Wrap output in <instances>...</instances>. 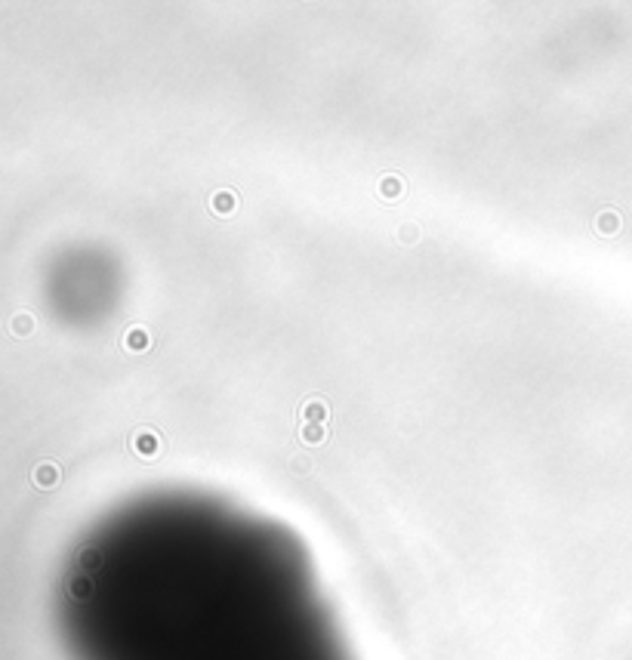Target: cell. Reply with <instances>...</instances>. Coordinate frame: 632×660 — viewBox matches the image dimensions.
<instances>
[{
    "label": "cell",
    "instance_id": "obj_1",
    "mask_svg": "<svg viewBox=\"0 0 632 660\" xmlns=\"http://www.w3.org/2000/svg\"><path fill=\"white\" fill-rule=\"evenodd\" d=\"M34 482H38L40 487H53L56 482H59V469H56V463L34 466Z\"/></svg>",
    "mask_w": 632,
    "mask_h": 660
},
{
    "label": "cell",
    "instance_id": "obj_2",
    "mask_svg": "<svg viewBox=\"0 0 632 660\" xmlns=\"http://www.w3.org/2000/svg\"><path fill=\"white\" fill-rule=\"evenodd\" d=\"M10 327H13V333H16V336H28L34 330V318L28 312H19L16 318L10 321Z\"/></svg>",
    "mask_w": 632,
    "mask_h": 660
},
{
    "label": "cell",
    "instance_id": "obj_3",
    "mask_svg": "<svg viewBox=\"0 0 632 660\" xmlns=\"http://www.w3.org/2000/svg\"><path fill=\"white\" fill-rule=\"evenodd\" d=\"M303 411H306V423H321L327 417V404H324V401H308Z\"/></svg>",
    "mask_w": 632,
    "mask_h": 660
},
{
    "label": "cell",
    "instance_id": "obj_4",
    "mask_svg": "<svg viewBox=\"0 0 632 660\" xmlns=\"http://www.w3.org/2000/svg\"><path fill=\"white\" fill-rule=\"evenodd\" d=\"M303 439L308 444L324 441V426H321V423H303Z\"/></svg>",
    "mask_w": 632,
    "mask_h": 660
},
{
    "label": "cell",
    "instance_id": "obj_5",
    "mask_svg": "<svg viewBox=\"0 0 632 660\" xmlns=\"http://www.w3.org/2000/svg\"><path fill=\"white\" fill-rule=\"evenodd\" d=\"M133 448L139 450V454H152V450L157 448V441H155V435H148V432H142V435H136V441H133Z\"/></svg>",
    "mask_w": 632,
    "mask_h": 660
},
{
    "label": "cell",
    "instance_id": "obj_6",
    "mask_svg": "<svg viewBox=\"0 0 632 660\" xmlns=\"http://www.w3.org/2000/svg\"><path fill=\"white\" fill-rule=\"evenodd\" d=\"M127 346H130V349H145L148 346V333H145V330H139V327L130 330V333H127Z\"/></svg>",
    "mask_w": 632,
    "mask_h": 660
},
{
    "label": "cell",
    "instance_id": "obj_7",
    "mask_svg": "<svg viewBox=\"0 0 632 660\" xmlns=\"http://www.w3.org/2000/svg\"><path fill=\"white\" fill-rule=\"evenodd\" d=\"M232 204H235V198L228 195V191H226V195H216V198H213V207H216V210H222V213L232 210Z\"/></svg>",
    "mask_w": 632,
    "mask_h": 660
},
{
    "label": "cell",
    "instance_id": "obj_8",
    "mask_svg": "<svg viewBox=\"0 0 632 660\" xmlns=\"http://www.w3.org/2000/svg\"><path fill=\"white\" fill-rule=\"evenodd\" d=\"M398 191H401L398 179H386V182H383V195H398Z\"/></svg>",
    "mask_w": 632,
    "mask_h": 660
}]
</instances>
